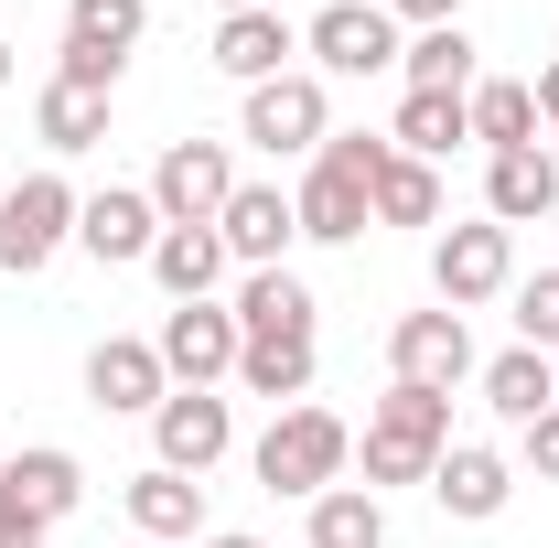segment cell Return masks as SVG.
Listing matches in <instances>:
<instances>
[{"mask_svg": "<svg viewBox=\"0 0 559 548\" xmlns=\"http://www.w3.org/2000/svg\"><path fill=\"white\" fill-rule=\"evenodd\" d=\"M226 270H237V259H226V237H215V226H162V248H151V279H162L173 301H215Z\"/></svg>", "mask_w": 559, "mask_h": 548, "instance_id": "603a6c76", "label": "cell"}, {"mask_svg": "<svg viewBox=\"0 0 559 548\" xmlns=\"http://www.w3.org/2000/svg\"><path fill=\"white\" fill-rule=\"evenodd\" d=\"M516 474L559 484V409H538V419H527V430H516Z\"/></svg>", "mask_w": 559, "mask_h": 548, "instance_id": "1f68e13d", "label": "cell"}, {"mask_svg": "<svg viewBox=\"0 0 559 548\" xmlns=\"http://www.w3.org/2000/svg\"><path fill=\"white\" fill-rule=\"evenodd\" d=\"M0 495H11V505H33L44 527H66L75 505H86V463H75L66 441H33V452H11V463H0Z\"/></svg>", "mask_w": 559, "mask_h": 548, "instance_id": "ffe728a7", "label": "cell"}, {"mask_svg": "<svg viewBox=\"0 0 559 548\" xmlns=\"http://www.w3.org/2000/svg\"><path fill=\"white\" fill-rule=\"evenodd\" d=\"M0 463H11V452H0Z\"/></svg>", "mask_w": 559, "mask_h": 548, "instance_id": "ab89813d", "label": "cell"}, {"mask_svg": "<svg viewBox=\"0 0 559 548\" xmlns=\"http://www.w3.org/2000/svg\"><path fill=\"white\" fill-rule=\"evenodd\" d=\"M237 140L248 151H270V162H312L323 140H334V86L312 65L270 75V86H248V108H237Z\"/></svg>", "mask_w": 559, "mask_h": 548, "instance_id": "277c9868", "label": "cell"}, {"mask_svg": "<svg viewBox=\"0 0 559 548\" xmlns=\"http://www.w3.org/2000/svg\"><path fill=\"white\" fill-rule=\"evenodd\" d=\"M33 130H44V151H55V162H75V151H97V140H108V97L55 75V86L33 97Z\"/></svg>", "mask_w": 559, "mask_h": 548, "instance_id": "4316f807", "label": "cell"}, {"mask_svg": "<svg viewBox=\"0 0 559 548\" xmlns=\"http://www.w3.org/2000/svg\"><path fill=\"white\" fill-rule=\"evenodd\" d=\"M399 22H388V0H323L312 22H301V55H312V75H388L399 65Z\"/></svg>", "mask_w": 559, "mask_h": 548, "instance_id": "9c48e42d", "label": "cell"}, {"mask_svg": "<svg viewBox=\"0 0 559 548\" xmlns=\"http://www.w3.org/2000/svg\"><path fill=\"white\" fill-rule=\"evenodd\" d=\"M140 33H151V0H66L55 75H66V86H97V97H119V65L140 55Z\"/></svg>", "mask_w": 559, "mask_h": 548, "instance_id": "5b68a950", "label": "cell"}, {"mask_svg": "<svg viewBox=\"0 0 559 548\" xmlns=\"http://www.w3.org/2000/svg\"><path fill=\"white\" fill-rule=\"evenodd\" d=\"M237 183H248V172H237L226 140H173V151L151 162V205H162V226H215Z\"/></svg>", "mask_w": 559, "mask_h": 548, "instance_id": "8fae6325", "label": "cell"}, {"mask_svg": "<svg viewBox=\"0 0 559 548\" xmlns=\"http://www.w3.org/2000/svg\"><path fill=\"white\" fill-rule=\"evenodd\" d=\"M474 388H485V409L506 419V430H527L538 409H559V355L506 344V355H485V366H474Z\"/></svg>", "mask_w": 559, "mask_h": 548, "instance_id": "44dd1931", "label": "cell"}, {"mask_svg": "<svg viewBox=\"0 0 559 548\" xmlns=\"http://www.w3.org/2000/svg\"><path fill=\"white\" fill-rule=\"evenodd\" d=\"M474 140H485V162L495 151H527L538 140V97H527V75H474Z\"/></svg>", "mask_w": 559, "mask_h": 548, "instance_id": "83f0119b", "label": "cell"}, {"mask_svg": "<svg viewBox=\"0 0 559 548\" xmlns=\"http://www.w3.org/2000/svg\"><path fill=\"white\" fill-rule=\"evenodd\" d=\"M388 130H334L312 162H301V183H290V215H301V237L312 248H355L366 226H377V172H388Z\"/></svg>", "mask_w": 559, "mask_h": 548, "instance_id": "6da1fadb", "label": "cell"}, {"mask_svg": "<svg viewBox=\"0 0 559 548\" xmlns=\"http://www.w3.org/2000/svg\"><path fill=\"white\" fill-rule=\"evenodd\" d=\"M226 312H237V334H248V344H312V323H323V301H312V279H301V270H237Z\"/></svg>", "mask_w": 559, "mask_h": 548, "instance_id": "5bb4252c", "label": "cell"}, {"mask_svg": "<svg viewBox=\"0 0 559 548\" xmlns=\"http://www.w3.org/2000/svg\"><path fill=\"white\" fill-rule=\"evenodd\" d=\"M0 86H11V44H0Z\"/></svg>", "mask_w": 559, "mask_h": 548, "instance_id": "74e56055", "label": "cell"}, {"mask_svg": "<svg viewBox=\"0 0 559 548\" xmlns=\"http://www.w3.org/2000/svg\"><path fill=\"white\" fill-rule=\"evenodd\" d=\"M215 75H237V86H270V75H290L301 65V22H290V11H226V22H215Z\"/></svg>", "mask_w": 559, "mask_h": 548, "instance_id": "2e32d148", "label": "cell"}, {"mask_svg": "<svg viewBox=\"0 0 559 548\" xmlns=\"http://www.w3.org/2000/svg\"><path fill=\"white\" fill-rule=\"evenodd\" d=\"M130 548H151V538H130Z\"/></svg>", "mask_w": 559, "mask_h": 548, "instance_id": "f35d334b", "label": "cell"}, {"mask_svg": "<svg viewBox=\"0 0 559 548\" xmlns=\"http://www.w3.org/2000/svg\"><path fill=\"white\" fill-rule=\"evenodd\" d=\"M366 495H388V484H430V463L452 452V398L441 388H399L388 377V398L366 409Z\"/></svg>", "mask_w": 559, "mask_h": 548, "instance_id": "7a4b0ae2", "label": "cell"}, {"mask_svg": "<svg viewBox=\"0 0 559 548\" xmlns=\"http://www.w3.org/2000/svg\"><path fill=\"white\" fill-rule=\"evenodd\" d=\"M226 11H270V0H215V22H226Z\"/></svg>", "mask_w": 559, "mask_h": 548, "instance_id": "8d00e7d4", "label": "cell"}, {"mask_svg": "<svg viewBox=\"0 0 559 548\" xmlns=\"http://www.w3.org/2000/svg\"><path fill=\"white\" fill-rule=\"evenodd\" d=\"M463 97H474V86H463ZM463 97H409V86H399V119H388V140H399L409 162H452V151L474 140V108H463Z\"/></svg>", "mask_w": 559, "mask_h": 548, "instance_id": "484cf974", "label": "cell"}, {"mask_svg": "<svg viewBox=\"0 0 559 548\" xmlns=\"http://www.w3.org/2000/svg\"><path fill=\"white\" fill-rule=\"evenodd\" d=\"M516 344H538V355H559V270L516 279Z\"/></svg>", "mask_w": 559, "mask_h": 548, "instance_id": "4dcf8cb0", "label": "cell"}, {"mask_svg": "<svg viewBox=\"0 0 559 548\" xmlns=\"http://www.w3.org/2000/svg\"><path fill=\"white\" fill-rule=\"evenodd\" d=\"M226 452H237V398H226V388H173V398L151 409V463H162V474L205 484Z\"/></svg>", "mask_w": 559, "mask_h": 548, "instance_id": "ba28073f", "label": "cell"}, {"mask_svg": "<svg viewBox=\"0 0 559 548\" xmlns=\"http://www.w3.org/2000/svg\"><path fill=\"white\" fill-rule=\"evenodd\" d=\"M312 366H323L312 344H248V355H237V388L270 398V409H301V398H312Z\"/></svg>", "mask_w": 559, "mask_h": 548, "instance_id": "f546056e", "label": "cell"}, {"mask_svg": "<svg viewBox=\"0 0 559 548\" xmlns=\"http://www.w3.org/2000/svg\"><path fill=\"white\" fill-rule=\"evenodd\" d=\"M430 290H441V312H485V301H506V290H516V237H506L495 215L441 226V237H430Z\"/></svg>", "mask_w": 559, "mask_h": 548, "instance_id": "52a82bcc", "label": "cell"}, {"mask_svg": "<svg viewBox=\"0 0 559 548\" xmlns=\"http://www.w3.org/2000/svg\"><path fill=\"white\" fill-rule=\"evenodd\" d=\"M75 194L66 172H22V183H0V270L11 279H33L55 248H75Z\"/></svg>", "mask_w": 559, "mask_h": 548, "instance_id": "8992f818", "label": "cell"}, {"mask_svg": "<svg viewBox=\"0 0 559 548\" xmlns=\"http://www.w3.org/2000/svg\"><path fill=\"white\" fill-rule=\"evenodd\" d=\"M377 226H430V237H441V162L388 151V172H377Z\"/></svg>", "mask_w": 559, "mask_h": 548, "instance_id": "f1b7e54d", "label": "cell"}, {"mask_svg": "<svg viewBox=\"0 0 559 548\" xmlns=\"http://www.w3.org/2000/svg\"><path fill=\"white\" fill-rule=\"evenodd\" d=\"M151 344H162V377L173 388H237V355H248V334H237L226 301H173Z\"/></svg>", "mask_w": 559, "mask_h": 548, "instance_id": "30bf717a", "label": "cell"}, {"mask_svg": "<svg viewBox=\"0 0 559 548\" xmlns=\"http://www.w3.org/2000/svg\"><path fill=\"white\" fill-rule=\"evenodd\" d=\"M301 538H312V548H388V495H366V484H323V495L301 505Z\"/></svg>", "mask_w": 559, "mask_h": 548, "instance_id": "cb8c5ba5", "label": "cell"}, {"mask_svg": "<svg viewBox=\"0 0 559 548\" xmlns=\"http://www.w3.org/2000/svg\"><path fill=\"white\" fill-rule=\"evenodd\" d=\"M194 548H270V538H248V527H205Z\"/></svg>", "mask_w": 559, "mask_h": 548, "instance_id": "d590c367", "label": "cell"}, {"mask_svg": "<svg viewBox=\"0 0 559 548\" xmlns=\"http://www.w3.org/2000/svg\"><path fill=\"white\" fill-rule=\"evenodd\" d=\"M44 538H55V527H44L33 505H11V495H0V548H44Z\"/></svg>", "mask_w": 559, "mask_h": 548, "instance_id": "d6a6232c", "label": "cell"}, {"mask_svg": "<svg viewBox=\"0 0 559 548\" xmlns=\"http://www.w3.org/2000/svg\"><path fill=\"white\" fill-rule=\"evenodd\" d=\"M430 495H441V516L485 527V516H506V495H516V463H506L495 441H452V452L430 463Z\"/></svg>", "mask_w": 559, "mask_h": 548, "instance_id": "d6986e66", "label": "cell"}, {"mask_svg": "<svg viewBox=\"0 0 559 548\" xmlns=\"http://www.w3.org/2000/svg\"><path fill=\"white\" fill-rule=\"evenodd\" d=\"M75 248H86L97 270H151V248H162V205H151V183H108V194H86V205H75Z\"/></svg>", "mask_w": 559, "mask_h": 548, "instance_id": "4fadbf2b", "label": "cell"}, {"mask_svg": "<svg viewBox=\"0 0 559 548\" xmlns=\"http://www.w3.org/2000/svg\"><path fill=\"white\" fill-rule=\"evenodd\" d=\"M485 215L516 237V226H538V215H559V162L527 140V151H495L485 162Z\"/></svg>", "mask_w": 559, "mask_h": 548, "instance_id": "7402d4cb", "label": "cell"}, {"mask_svg": "<svg viewBox=\"0 0 559 548\" xmlns=\"http://www.w3.org/2000/svg\"><path fill=\"white\" fill-rule=\"evenodd\" d=\"M119 505H130V538H151V548H194V538H205V484H194V474L140 463V474L119 484Z\"/></svg>", "mask_w": 559, "mask_h": 548, "instance_id": "ac0fdd59", "label": "cell"}, {"mask_svg": "<svg viewBox=\"0 0 559 548\" xmlns=\"http://www.w3.org/2000/svg\"><path fill=\"white\" fill-rule=\"evenodd\" d=\"M86 398L108 419H151L162 398H173V377H162V344L151 334H108L97 355H86Z\"/></svg>", "mask_w": 559, "mask_h": 548, "instance_id": "e0dca14e", "label": "cell"}, {"mask_svg": "<svg viewBox=\"0 0 559 548\" xmlns=\"http://www.w3.org/2000/svg\"><path fill=\"white\" fill-rule=\"evenodd\" d=\"M388 22H409V33H430V22H463V0H388Z\"/></svg>", "mask_w": 559, "mask_h": 548, "instance_id": "836d02e7", "label": "cell"}, {"mask_svg": "<svg viewBox=\"0 0 559 548\" xmlns=\"http://www.w3.org/2000/svg\"><path fill=\"white\" fill-rule=\"evenodd\" d=\"M474 366H485V355H474V323H463V312H441V301L388 323V377H399V388H441V398H452Z\"/></svg>", "mask_w": 559, "mask_h": 548, "instance_id": "7c38bea8", "label": "cell"}, {"mask_svg": "<svg viewBox=\"0 0 559 548\" xmlns=\"http://www.w3.org/2000/svg\"><path fill=\"white\" fill-rule=\"evenodd\" d=\"M527 97H538V130H559V65H538V75H527Z\"/></svg>", "mask_w": 559, "mask_h": 548, "instance_id": "e575fe53", "label": "cell"}, {"mask_svg": "<svg viewBox=\"0 0 559 548\" xmlns=\"http://www.w3.org/2000/svg\"><path fill=\"white\" fill-rule=\"evenodd\" d=\"M248 463H259L270 495H301V505H312L323 484L355 474V430H345L334 409H312V398H301V409H280L270 430H259V452H248Z\"/></svg>", "mask_w": 559, "mask_h": 548, "instance_id": "3957f363", "label": "cell"}, {"mask_svg": "<svg viewBox=\"0 0 559 548\" xmlns=\"http://www.w3.org/2000/svg\"><path fill=\"white\" fill-rule=\"evenodd\" d=\"M215 237H226V259L237 270H290V248H301V215L280 183H237L226 215H215Z\"/></svg>", "mask_w": 559, "mask_h": 548, "instance_id": "9a60e30c", "label": "cell"}, {"mask_svg": "<svg viewBox=\"0 0 559 548\" xmlns=\"http://www.w3.org/2000/svg\"><path fill=\"white\" fill-rule=\"evenodd\" d=\"M399 75H409V97H463L485 65H474V33L463 22H430V33L399 44Z\"/></svg>", "mask_w": 559, "mask_h": 548, "instance_id": "d4e9b609", "label": "cell"}]
</instances>
